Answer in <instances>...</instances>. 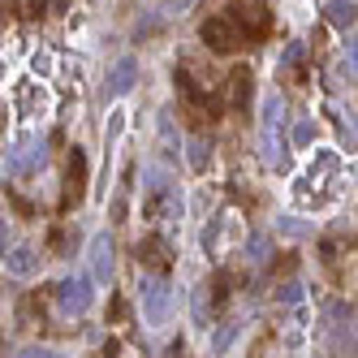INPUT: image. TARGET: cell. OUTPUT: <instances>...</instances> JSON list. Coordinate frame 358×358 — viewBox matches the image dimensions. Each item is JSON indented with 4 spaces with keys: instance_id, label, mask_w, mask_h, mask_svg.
I'll return each mask as SVG.
<instances>
[{
    "instance_id": "15",
    "label": "cell",
    "mask_w": 358,
    "mask_h": 358,
    "mask_svg": "<svg viewBox=\"0 0 358 358\" xmlns=\"http://www.w3.org/2000/svg\"><path fill=\"white\" fill-rule=\"evenodd\" d=\"M229 285H234V276H229V272H216L208 285H203V289H208V302H212V306H224V302H229Z\"/></svg>"
},
{
    "instance_id": "1",
    "label": "cell",
    "mask_w": 358,
    "mask_h": 358,
    "mask_svg": "<svg viewBox=\"0 0 358 358\" xmlns=\"http://www.w3.org/2000/svg\"><path fill=\"white\" fill-rule=\"evenodd\" d=\"M199 39L208 43V52H216V57H229V52H238V48H242V31L234 27V17H229V13H212V17H203Z\"/></svg>"
},
{
    "instance_id": "5",
    "label": "cell",
    "mask_w": 358,
    "mask_h": 358,
    "mask_svg": "<svg viewBox=\"0 0 358 358\" xmlns=\"http://www.w3.org/2000/svg\"><path fill=\"white\" fill-rule=\"evenodd\" d=\"M117 272V246L108 234H95L91 238V280H99V285H108Z\"/></svg>"
},
{
    "instance_id": "17",
    "label": "cell",
    "mask_w": 358,
    "mask_h": 358,
    "mask_svg": "<svg viewBox=\"0 0 358 358\" xmlns=\"http://www.w3.org/2000/svg\"><path fill=\"white\" fill-rule=\"evenodd\" d=\"M9 9H13L17 17H27V22H39V17L48 13V0H9Z\"/></svg>"
},
{
    "instance_id": "27",
    "label": "cell",
    "mask_w": 358,
    "mask_h": 358,
    "mask_svg": "<svg viewBox=\"0 0 358 358\" xmlns=\"http://www.w3.org/2000/svg\"><path fill=\"white\" fill-rule=\"evenodd\" d=\"M280 272H294V255H285V259H276V276Z\"/></svg>"
},
{
    "instance_id": "8",
    "label": "cell",
    "mask_w": 358,
    "mask_h": 358,
    "mask_svg": "<svg viewBox=\"0 0 358 358\" xmlns=\"http://www.w3.org/2000/svg\"><path fill=\"white\" fill-rule=\"evenodd\" d=\"M138 83V61L134 57H121L113 69H108V83H104V95L108 99H121V95H130Z\"/></svg>"
},
{
    "instance_id": "4",
    "label": "cell",
    "mask_w": 358,
    "mask_h": 358,
    "mask_svg": "<svg viewBox=\"0 0 358 358\" xmlns=\"http://www.w3.org/2000/svg\"><path fill=\"white\" fill-rule=\"evenodd\" d=\"M83 194H87V156H83V147H73V151H69V177H65V199H61V212L78 208Z\"/></svg>"
},
{
    "instance_id": "29",
    "label": "cell",
    "mask_w": 358,
    "mask_h": 358,
    "mask_svg": "<svg viewBox=\"0 0 358 358\" xmlns=\"http://www.w3.org/2000/svg\"><path fill=\"white\" fill-rule=\"evenodd\" d=\"M9 246V220H0V250Z\"/></svg>"
},
{
    "instance_id": "10",
    "label": "cell",
    "mask_w": 358,
    "mask_h": 358,
    "mask_svg": "<svg viewBox=\"0 0 358 358\" xmlns=\"http://www.w3.org/2000/svg\"><path fill=\"white\" fill-rule=\"evenodd\" d=\"M229 17H234V27H238V31H246V39H264V35H268V27H272V17H268V9H264V5L234 9Z\"/></svg>"
},
{
    "instance_id": "9",
    "label": "cell",
    "mask_w": 358,
    "mask_h": 358,
    "mask_svg": "<svg viewBox=\"0 0 358 358\" xmlns=\"http://www.w3.org/2000/svg\"><path fill=\"white\" fill-rule=\"evenodd\" d=\"M43 164V143H22V147H13L9 156H5V173L9 177H27V173H35Z\"/></svg>"
},
{
    "instance_id": "23",
    "label": "cell",
    "mask_w": 358,
    "mask_h": 358,
    "mask_svg": "<svg viewBox=\"0 0 358 358\" xmlns=\"http://www.w3.org/2000/svg\"><path fill=\"white\" fill-rule=\"evenodd\" d=\"M280 229H285L289 238H306V234H311V224H302V216H285V220H280Z\"/></svg>"
},
{
    "instance_id": "21",
    "label": "cell",
    "mask_w": 358,
    "mask_h": 358,
    "mask_svg": "<svg viewBox=\"0 0 358 358\" xmlns=\"http://www.w3.org/2000/svg\"><path fill=\"white\" fill-rule=\"evenodd\" d=\"M315 143V121H298L294 125V147H311Z\"/></svg>"
},
{
    "instance_id": "26",
    "label": "cell",
    "mask_w": 358,
    "mask_h": 358,
    "mask_svg": "<svg viewBox=\"0 0 358 358\" xmlns=\"http://www.w3.org/2000/svg\"><path fill=\"white\" fill-rule=\"evenodd\" d=\"M125 315H130V306H125L121 298H113V320H125Z\"/></svg>"
},
{
    "instance_id": "7",
    "label": "cell",
    "mask_w": 358,
    "mask_h": 358,
    "mask_svg": "<svg viewBox=\"0 0 358 358\" xmlns=\"http://www.w3.org/2000/svg\"><path fill=\"white\" fill-rule=\"evenodd\" d=\"M134 259H138L143 268H151V272H169L173 250H169V242H164L160 234H147V238L134 246Z\"/></svg>"
},
{
    "instance_id": "25",
    "label": "cell",
    "mask_w": 358,
    "mask_h": 358,
    "mask_svg": "<svg viewBox=\"0 0 358 358\" xmlns=\"http://www.w3.org/2000/svg\"><path fill=\"white\" fill-rule=\"evenodd\" d=\"M216 234H220V224H216V220L203 229V250H208V255H212V246H216Z\"/></svg>"
},
{
    "instance_id": "18",
    "label": "cell",
    "mask_w": 358,
    "mask_h": 358,
    "mask_svg": "<svg viewBox=\"0 0 358 358\" xmlns=\"http://www.w3.org/2000/svg\"><path fill=\"white\" fill-rule=\"evenodd\" d=\"M302 302V280H280L276 285V306H298Z\"/></svg>"
},
{
    "instance_id": "14",
    "label": "cell",
    "mask_w": 358,
    "mask_h": 358,
    "mask_svg": "<svg viewBox=\"0 0 358 358\" xmlns=\"http://www.w3.org/2000/svg\"><path fill=\"white\" fill-rule=\"evenodd\" d=\"M324 17H328V27H337V31L354 27V0H332L324 9Z\"/></svg>"
},
{
    "instance_id": "19",
    "label": "cell",
    "mask_w": 358,
    "mask_h": 358,
    "mask_svg": "<svg viewBox=\"0 0 358 358\" xmlns=\"http://www.w3.org/2000/svg\"><path fill=\"white\" fill-rule=\"evenodd\" d=\"M190 315H194V324H199V328H208V320H212V302H208V289H194Z\"/></svg>"
},
{
    "instance_id": "22",
    "label": "cell",
    "mask_w": 358,
    "mask_h": 358,
    "mask_svg": "<svg viewBox=\"0 0 358 358\" xmlns=\"http://www.w3.org/2000/svg\"><path fill=\"white\" fill-rule=\"evenodd\" d=\"M302 57H306V48H302V43H285V52H280V65H285V69H298Z\"/></svg>"
},
{
    "instance_id": "6",
    "label": "cell",
    "mask_w": 358,
    "mask_h": 358,
    "mask_svg": "<svg viewBox=\"0 0 358 358\" xmlns=\"http://www.w3.org/2000/svg\"><path fill=\"white\" fill-rule=\"evenodd\" d=\"M39 264H43V255H39L35 246H13L5 259H0L5 276H13V280H31V276H39Z\"/></svg>"
},
{
    "instance_id": "28",
    "label": "cell",
    "mask_w": 358,
    "mask_h": 358,
    "mask_svg": "<svg viewBox=\"0 0 358 358\" xmlns=\"http://www.w3.org/2000/svg\"><path fill=\"white\" fill-rule=\"evenodd\" d=\"M194 0H169V13H182V9H190Z\"/></svg>"
},
{
    "instance_id": "13",
    "label": "cell",
    "mask_w": 358,
    "mask_h": 358,
    "mask_svg": "<svg viewBox=\"0 0 358 358\" xmlns=\"http://www.w3.org/2000/svg\"><path fill=\"white\" fill-rule=\"evenodd\" d=\"M268 255H272V234L255 229V234L246 238V264H268Z\"/></svg>"
},
{
    "instance_id": "24",
    "label": "cell",
    "mask_w": 358,
    "mask_h": 358,
    "mask_svg": "<svg viewBox=\"0 0 358 358\" xmlns=\"http://www.w3.org/2000/svg\"><path fill=\"white\" fill-rule=\"evenodd\" d=\"M17 358H65V354H57V350H48V345H27Z\"/></svg>"
},
{
    "instance_id": "11",
    "label": "cell",
    "mask_w": 358,
    "mask_h": 358,
    "mask_svg": "<svg viewBox=\"0 0 358 358\" xmlns=\"http://www.w3.org/2000/svg\"><path fill=\"white\" fill-rule=\"evenodd\" d=\"M229 99H234L238 113H246V104H250V69L246 65H238L229 73Z\"/></svg>"
},
{
    "instance_id": "16",
    "label": "cell",
    "mask_w": 358,
    "mask_h": 358,
    "mask_svg": "<svg viewBox=\"0 0 358 358\" xmlns=\"http://www.w3.org/2000/svg\"><path fill=\"white\" fill-rule=\"evenodd\" d=\"M186 151H190V156H186V160H190V169H194V173H208L212 143H208V138H190V147H186Z\"/></svg>"
},
{
    "instance_id": "2",
    "label": "cell",
    "mask_w": 358,
    "mask_h": 358,
    "mask_svg": "<svg viewBox=\"0 0 358 358\" xmlns=\"http://www.w3.org/2000/svg\"><path fill=\"white\" fill-rule=\"evenodd\" d=\"M143 320L151 328H164L169 315H173V289H169V280L164 276H143Z\"/></svg>"
},
{
    "instance_id": "12",
    "label": "cell",
    "mask_w": 358,
    "mask_h": 358,
    "mask_svg": "<svg viewBox=\"0 0 358 358\" xmlns=\"http://www.w3.org/2000/svg\"><path fill=\"white\" fill-rule=\"evenodd\" d=\"M238 332H242V324H238V320H224V324H220V328L212 332V354H216V358H224L229 350H234Z\"/></svg>"
},
{
    "instance_id": "20",
    "label": "cell",
    "mask_w": 358,
    "mask_h": 358,
    "mask_svg": "<svg viewBox=\"0 0 358 358\" xmlns=\"http://www.w3.org/2000/svg\"><path fill=\"white\" fill-rule=\"evenodd\" d=\"M280 117H285V104H280V95H268V104H264V130H276Z\"/></svg>"
},
{
    "instance_id": "3",
    "label": "cell",
    "mask_w": 358,
    "mask_h": 358,
    "mask_svg": "<svg viewBox=\"0 0 358 358\" xmlns=\"http://www.w3.org/2000/svg\"><path fill=\"white\" fill-rule=\"evenodd\" d=\"M91 302H95V289H91V276H69L57 285V311L61 315H87L91 311Z\"/></svg>"
}]
</instances>
